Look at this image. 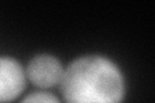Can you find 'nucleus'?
<instances>
[{"mask_svg": "<svg viewBox=\"0 0 155 103\" xmlns=\"http://www.w3.org/2000/svg\"><path fill=\"white\" fill-rule=\"evenodd\" d=\"M30 80L38 86L49 88L60 82L64 70L60 61L49 54L36 56L27 68Z\"/></svg>", "mask_w": 155, "mask_h": 103, "instance_id": "3", "label": "nucleus"}, {"mask_svg": "<svg viewBox=\"0 0 155 103\" xmlns=\"http://www.w3.org/2000/svg\"><path fill=\"white\" fill-rule=\"evenodd\" d=\"M61 82L67 103H120L124 95L119 68L101 56L74 61L64 71Z\"/></svg>", "mask_w": 155, "mask_h": 103, "instance_id": "1", "label": "nucleus"}, {"mask_svg": "<svg viewBox=\"0 0 155 103\" xmlns=\"http://www.w3.org/2000/svg\"><path fill=\"white\" fill-rule=\"evenodd\" d=\"M25 88V73L13 58L0 57V103L13 101Z\"/></svg>", "mask_w": 155, "mask_h": 103, "instance_id": "2", "label": "nucleus"}, {"mask_svg": "<svg viewBox=\"0 0 155 103\" xmlns=\"http://www.w3.org/2000/svg\"><path fill=\"white\" fill-rule=\"evenodd\" d=\"M22 103H60L54 95L48 93H34V94L26 97Z\"/></svg>", "mask_w": 155, "mask_h": 103, "instance_id": "4", "label": "nucleus"}]
</instances>
